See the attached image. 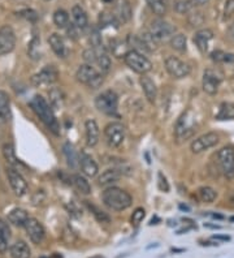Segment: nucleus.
Listing matches in <instances>:
<instances>
[{
  "mask_svg": "<svg viewBox=\"0 0 234 258\" xmlns=\"http://www.w3.org/2000/svg\"><path fill=\"white\" fill-rule=\"evenodd\" d=\"M39 44H41V42H39L38 38H34V39L31 41L30 46H29V56H30L31 59H34V60L41 59V55H39V51H38Z\"/></svg>",
  "mask_w": 234,
  "mask_h": 258,
  "instance_id": "a18cd8bd",
  "label": "nucleus"
},
{
  "mask_svg": "<svg viewBox=\"0 0 234 258\" xmlns=\"http://www.w3.org/2000/svg\"><path fill=\"white\" fill-rule=\"evenodd\" d=\"M11 240V228L4 219L0 218V254L8 250V245H10Z\"/></svg>",
  "mask_w": 234,
  "mask_h": 258,
  "instance_id": "c85d7f7f",
  "label": "nucleus"
},
{
  "mask_svg": "<svg viewBox=\"0 0 234 258\" xmlns=\"http://www.w3.org/2000/svg\"><path fill=\"white\" fill-rule=\"evenodd\" d=\"M85 129H86V144H88V146H90V148L97 146L98 142H99V136H100L99 126H98L97 121L93 119L86 120V123H85Z\"/></svg>",
  "mask_w": 234,
  "mask_h": 258,
  "instance_id": "6ab92c4d",
  "label": "nucleus"
},
{
  "mask_svg": "<svg viewBox=\"0 0 234 258\" xmlns=\"http://www.w3.org/2000/svg\"><path fill=\"white\" fill-rule=\"evenodd\" d=\"M217 163L224 176L234 177V146H225L217 153Z\"/></svg>",
  "mask_w": 234,
  "mask_h": 258,
  "instance_id": "6e6552de",
  "label": "nucleus"
},
{
  "mask_svg": "<svg viewBox=\"0 0 234 258\" xmlns=\"http://www.w3.org/2000/svg\"><path fill=\"white\" fill-rule=\"evenodd\" d=\"M81 168L82 172L89 177L97 176L98 172H99V167L98 163L94 161V158L89 154H82L81 155Z\"/></svg>",
  "mask_w": 234,
  "mask_h": 258,
  "instance_id": "4be33fe9",
  "label": "nucleus"
},
{
  "mask_svg": "<svg viewBox=\"0 0 234 258\" xmlns=\"http://www.w3.org/2000/svg\"><path fill=\"white\" fill-rule=\"evenodd\" d=\"M230 34L233 35V38H234V22L231 24V26H230Z\"/></svg>",
  "mask_w": 234,
  "mask_h": 258,
  "instance_id": "5fc2aeb1",
  "label": "nucleus"
},
{
  "mask_svg": "<svg viewBox=\"0 0 234 258\" xmlns=\"http://www.w3.org/2000/svg\"><path fill=\"white\" fill-rule=\"evenodd\" d=\"M195 0H181V2H177L175 6L176 11H177L178 13H181V15H184V13H190L191 11L194 10V7H195Z\"/></svg>",
  "mask_w": 234,
  "mask_h": 258,
  "instance_id": "ea45409f",
  "label": "nucleus"
},
{
  "mask_svg": "<svg viewBox=\"0 0 234 258\" xmlns=\"http://www.w3.org/2000/svg\"><path fill=\"white\" fill-rule=\"evenodd\" d=\"M3 155L6 158V161L8 162L10 166H12L13 168H19V167H22L24 164L19 161V158L16 157V150H15V146L12 144H6L3 146Z\"/></svg>",
  "mask_w": 234,
  "mask_h": 258,
  "instance_id": "7c9ffc66",
  "label": "nucleus"
},
{
  "mask_svg": "<svg viewBox=\"0 0 234 258\" xmlns=\"http://www.w3.org/2000/svg\"><path fill=\"white\" fill-rule=\"evenodd\" d=\"M11 117H12V113H11L10 97L6 92L0 90V123L10 121Z\"/></svg>",
  "mask_w": 234,
  "mask_h": 258,
  "instance_id": "cd10ccee",
  "label": "nucleus"
},
{
  "mask_svg": "<svg viewBox=\"0 0 234 258\" xmlns=\"http://www.w3.org/2000/svg\"><path fill=\"white\" fill-rule=\"evenodd\" d=\"M72 184L74 185V188L77 189L78 192L81 193V195L88 196L91 193L90 183H89L86 177L82 176V175H80V173H75V175H73Z\"/></svg>",
  "mask_w": 234,
  "mask_h": 258,
  "instance_id": "2f4dec72",
  "label": "nucleus"
},
{
  "mask_svg": "<svg viewBox=\"0 0 234 258\" xmlns=\"http://www.w3.org/2000/svg\"><path fill=\"white\" fill-rule=\"evenodd\" d=\"M94 50H95V52H97V64L100 68V71L104 73L109 72L112 63H111V59H109L108 54H107L106 48L100 47V48H94Z\"/></svg>",
  "mask_w": 234,
  "mask_h": 258,
  "instance_id": "c756f323",
  "label": "nucleus"
},
{
  "mask_svg": "<svg viewBox=\"0 0 234 258\" xmlns=\"http://www.w3.org/2000/svg\"><path fill=\"white\" fill-rule=\"evenodd\" d=\"M213 218H217V219H222V215H218V214H213Z\"/></svg>",
  "mask_w": 234,
  "mask_h": 258,
  "instance_id": "4d7b16f0",
  "label": "nucleus"
},
{
  "mask_svg": "<svg viewBox=\"0 0 234 258\" xmlns=\"http://www.w3.org/2000/svg\"><path fill=\"white\" fill-rule=\"evenodd\" d=\"M211 59L216 63H233L234 61V55L224 52V51L216 50L211 52Z\"/></svg>",
  "mask_w": 234,
  "mask_h": 258,
  "instance_id": "58836bf2",
  "label": "nucleus"
},
{
  "mask_svg": "<svg viewBox=\"0 0 234 258\" xmlns=\"http://www.w3.org/2000/svg\"><path fill=\"white\" fill-rule=\"evenodd\" d=\"M176 28L168 21L162 19L153 20L150 25V33L155 37L158 42L159 41H167V39H172V37L175 35Z\"/></svg>",
  "mask_w": 234,
  "mask_h": 258,
  "instance_id": "1a4fd4ad",
  "label": "nucleus"
},
{
  "mask_svg": "<svg viewBox=\"0 0 234 258\" xmlns=\"http://www.w3.org/2000/svg\"><path fill=\"white\" fill-rule=\"evenodd\" d=\"M50 104L53 110H60L64 104V94L60 89L52 88L50 90Z\"/></svg>",
  "mask_w": 234,
  "mask_h": 258,
  "instance_id": "72a5a7b5",
  "label": "nucleus"
},
{
  "mask_svg": "<svg viewBox=\"0 0 234 258\" xmlns=\"http://www.w3.org/2000/svg\"><path fill=\"white\" fill-rule=\"evenodd\" d=\"M53 22L55 25L60 29H66L69 26V15L66 11L64 10H57L53 13Z\"/></svg>",
  "mask_w": 234,
  "mask_h": 258,
  "instance_id": "f704fd0d",
  "label": "nucleus"
},
{
  "mask_svg": "<svg viewBox=\"0 0 234 258\" xmlns=\"http://www.w3.org/2000/svg\"><path fill=\"white\" fill-rule=\"evenodd\" d=\"M222 79L221 76L215 72L213 70H207L204 71L203 75V90L208 95H215L218 92L220 84H221Z\"/></svg>",
  "mask_w": 234,
  "mask_h": 258,
  "instance_id": "2eb2a0df",
  "label": "nucleus"
},
{
  "mask_svg": "<svg viewBox=\"0 0 234 258\" xmlns=\"http://www.w3.org/2000/svg\"><path fill=\"white\" fill-rule=\"evenodd\" d=\"M198 196H199L200 201L207 202V204H211L216 200L217 197V193L213 188L211 186H202V188L198 189Z\"/></svg>",
  "mask_w": 234,
  "mask_h": 258,
  "instance_id": "c9c22d12",
  "label": "nucleus"
},
{
  "mask_svg": "<svg viewBox=\"0 0 234 258\" xmlns=\"http://www.w3.org/2000/svg\"><path fill=\"white\" fill-rule=\"evenodd\" d=\"M180 208L184 209V210H189V208H187V206H184V205H180Z\"/></svg>",
  "mask_w": 234,
  "mask_h": 258,
  "instance_id": "bf43d9fd",
  "label": "nucleus"
},
{
  "mask_svg": "<svg viewBox=\"0 0 234 258\" xmlns=\"http://www.w3.org/2000/svg\"><path fill=\"white\" fill-rule=\"evenodd\" d=\"M124 61L131 71H134L139 75H146L152 70V63L147 59L146 55L140 54L134 50H129L125 54Z\"/></svg>",
  "mask_w": 234,
  "mask_h": 258,
  "instance_id": "39448f33",
  "label": "nucleus"
},
{
  "mask_svg": "<svg viewBox=\"0 0 234 258\" xmlns=\"http://www.w3.org/2000/svg\"><path fill=\"white\" fill-rule=\"evenodd\" d=\"M204 227L207 228H212V230H220L221 226H218V224H209V223H204Z\"/></svg>",
  "mask_w": 234,
  "mask_h": 258,
  "instance_id": "864d4df0",
  "label": "nucleus"
},
{
  "mask_svg": "<svg viewBox=\"0 0 234 258\" xmlns=\"http://www.w3.org/2000/svg\"><path fill=\"white\" fill-rule=\"evenodd\" d=\"M7 176H8V180H10V184L12 186L13 192H15L16 196L19 197H22L28 193V184H26L25 179L22 177L21 173L19 172V170H16L13 167L8 168L7 170Z\"/></svg>",
  "mask_w": 234,
  "mask_h": 258,
  "instance_id": "4468645a",
  "label": "nucleus"
},
{
  "mask_svg": "<svg viewBox=\"0 0 234 258\" xmlns=\"http://www.w3.org/2000/svg\"><path fill=\"white\" fill-rule=\"evenodd\" d=\"M217 120H233L234 119V104L230 102H224L220 106L217 115H216Z\"/></svg>",
  "mask_w": 234,
  "mask_h": 258,
  "instance_id": "473e14b6",
  "label": "nucleus"
},
{
  "mask_svg": "<svg viewBox=\"0 0 234 258\" xmlns=\"http://www.w3.org/2000/svg\"><path fill=\"white\" fill-rule=\"evenodd\" d=\"M41 258H46V257H41Z\"/></svg>",
  "mask_w": 234,
  "mask_h": 258,
  "instance_id": "0e129e2a",
  "label": "nucleus"
},
{
  "mask_svg": "<svg viewBox=\"0 0 234 258\" xmlns=\"http://www.w3.org/2000/svg\"><path fill=\"white\" fill-rule=\"evenodd\" d=\"M59 79V72L53 66H46L43 70H41L38 73H35L31 77V84L34 86H47L52 85Z\"/></svg>",
  "mask_w": 234,
  "mask_h": 258,
  "instance_id": "9b49d317",
  "label": "nucleus"
},
{
  "mask_svg": "<svg viewBox=\"0 0 234 258\" xmlns=\"http://www.w3.org/2000/svg\"><path fill=\"white\" fill-rule=\"evenodd\" d=\"M139 81L140 86H142V90H143L144 95L147 98V101L153 103L156 101V97H158V88H156L155 82L146 75H142Z\"/></svg>",
  "mask_w": 234,
  "mask_h": 258,
  "instance_id": "aec40b11",
  "label": "nucleus"
},
{
  "mask_svg": "<svg viewBox=\"0 0 234 258\" xmlns=\"http://www.w3.org/2000/svg\"><path fill=\"white\" fill-rule=\"evenodd\" d=\"M52 258H62V257L59 254V253H55V254L52 255Z\"/></svg>",
  "mask_w": 234,
  "mask_h": 258,
  "instance_id": "13d9d810",
  "label": "nucleus"
},
{
  "mask_svg": "<svg viewBox=\"0 0 234 258\" xmlns=\"http://www.w3.org/2000/svg\"><path fill=\"white\" fill-rule=\"evenodd\" d=\"M122 173L117 168H109L104 171L99 177H98V183L102 186H111L113 183L119 181Z\"/></svg>",
  "mask_w": 234,
  "mask_h": 258,
  "instance_id": "bb28decb",
  "label": "nucleus"
},
{
  "mask_svg": "<svg viewBox=\"0 0 234 258\" xmlns=\"http://www.w3.org/2000/svg\"><path fill=\"white\" fill-rule=\"evenodd\" d=\"M25 230L28 233L29 239L34 244H41L44 240L46 236V231H44V227L41 222L35 219V218H29V221L25 224Z\"/></svg>",
  "mask_w": 234,
  "mask_h": 258,
  "instance_id": "dca6fc26",
  "label": "nucleus"
},
{
  "mask_svg": "<svg viewBox=\"0 0 234 258\" xmlns=\"http://www.w3.org/2000/svg\"><path fill=\"white\" fill-rule=\"evenodd\" d=\"M86 202H88V201H86ZM88 206H89V208H90V210L93 211V214L95 215V218H97V219L100 222V223H109V221H111V219H109V217L106 214V213H104V211L99 210V209H98L97 206H94V205H90V204H89V202H88Z\"/></svg>",
  "mask_w": 234,
  "mask_h": 258,
  "instance_id": "c03bdc74",
  "label": "nucleus"
},
{
  "mask_svg": "<svg viewBox=\"0 0 234 258\" xmlns=\"http://www.w3.org/2000/svg\"><path fill=\"white\" fill-rule=\"evenodd\" d=\"M16 34L13 29L8 25L0 28V56L10 54L15 50Z\"/></svg>",
  "mask_w": 234,
  "mask_h": 258,
  "instance_id": "ddd939ff",
  "label": "nucleus"
},
{
  "mask_svg": "<svg viewBox=\"0 0 234 258\" xmlns=\"http://www.w3.org/2000/svg\"><path fill=\"white\" fill-rule=\"evenodd\" d=\"M103 204L107 208L115 211L126 210L133 204V199L126 190L117 186H108L102 195Z\"/></svg>",
  "mask_w": 234,
  "mask_h": 258,
  "instance_id": "f03ea898",
  "label": "nucleus"
},
{
  "mask_svg": "<svg viewBox=\"0 0 234 258\" xmlns=\"http://www.w3.org/2000/svg\"><path fill=\"white\" fill-rule=\"evenodd\" d=\"M104 2H106V3H111L112 0H104Z\"/></svg>",
  "mask_w": 234,
  "mask_h": 258,
  "instance_id": "052dcab7",
  "label": "nucleus"
},
{
  "mask_svg": "<svg viewBox=\"0 0 234 258\" xmlns=\"http://www.w3.org/2000/svg\"><path fill=\"white\" fill-rule=\"evenodd\" d=\"M213 240H220V241H230V236L228 235H213Z\"/></svg>",
  "mask_w": 234,
  "mask_h": 258,
  "instance_id": "603ef678",
  "label": "nucleus"
},
{
  "mask_svg": "<svg viewBox=\"0 0 234 258\" xmlns=\"http://www.w3.org/2000/svg\"><path fill=\"white\" fill-rule=\"evenodd\" d=\"M48 43H50L53 52H55L59 57L64 59V57L68 56V50H66V46L65 43H64V39H62L57 33H52V34L48 37Z\"/></svg>",
  "mask_w": 234,
  "mask_h": 258,
  "instance_id": "412c9836",
  "label": "nucleus"
},
{
  "mask_svg": "<svg viewBox=\"0 0 234 258\" xmlns=\"http://www.w3.org/2000/svg\"><path fill=\"white\" fill-rule=\"evenodd\" d=\"M144 217H146V210H144L143 208H137L133 211V214H131V224L134 227L139 226V224L143 222Z\"/></svg>",
  "mask_w": 234,
  "mask_h": 258,
  "instance_id": "37998d69",
  "label": "nucleus"
},
{
  "mask_svg": "<svg viewBox=\"0 0 234 258\" xmlns=\"http://www.w3.org/2000/svg\"><path fill=\"white\" fill-rule=\"evenodd\" d=\"M166 70L173 79H185L190 75L191 68L190 66L181 59H178L176 56H168L166 59Z\"/></svg>",
  "mask_w": 234,
  "mask_h": 258,
  "instance_id": "9d476101",
  "label": "nucleus"
},
{
  "mask_svg": "<svg viewBox=\"0 0 234 258\" xmlns=\"http://www.w3.org/2000/svg\"><path fill=\"white\" fill-rule=\"evenodd\" d=\"M204 22V17H203L202 12H194L191 11V13L189 15V24L194 28H197V26H200Z\"/></svg>",
  "mask_w": 234,
  "mask_h": 258,
  "instance_id": "49530a36",
  "label": "nucleus"
},
{
  "mask_svg": "<svg viewBox=\"0 0 234 258\" xmlns=\"http://www.w3.org/2000/svg\"><path fill=\"white\" fill-rule=\"evenodd\" d=\"M90 43L93 48H100L103 47V43H102V34L98 30L97 28L91 29L90 33Z\"/></svg>",
  "mask_w": 234,
  "mask_h": 258,
  "instance_id": "79ce46f5",
  "label": "nucleus"
},
{
  "mask_svg": "<svg viewBox=\"0 0 234 258\" xmlns=\"http://www.w3.org/2000/svg\"><path fill=\"white\" fill-rule=\"evenodd\" d=\"M62 151H64V155H65L68 166L70 167V168H73V170L78 168V166L81 164V159L78 157V153L75 151L74 146H73L70 142H65L64 146H62Z\"/></svg>",
  "mask_w": 234,
  "mask_h": 258,
  "instance_id": "b1692460",
  "label": "nucleus"
},
{
  "mask_svg": "<svg viewBox=\"0 0 234 258\" xmlns=\"http://www.w3.org/2000/svg\"><path fill=\"white\" fill-rule=\"evenodd\" d=\"M171 46L172 48H175L178 52H185L187 47V41L186 37L184 34H176L172 37L171 39Z\"/></svg>",
  "mask_w": 234,
  "mask_h": 258,
  "instance_id": "4c0bfd02",
  "label": "nucleus"
},
{
  "mask_svg": "<svg viewBox=\"0 0 234 258\" xmlns=\"http://www.w3.org/2000/svg\"><path fill=\"white\" fill-rule=\"evenodd\" d=\"M8 221L16 227H25L26 222L29 221L28 211L21 208H16L10 211L8 214Z\"/></svg>",
  "mask_w": 234,
  "mask_h": 258,
  "instance_id": "393cba45",
  "label": "nucleus"
},
{
  "mask_svg": "<svg viewBox=\"0 0 234 258\" xmlns=\"http://www.w3.org/2000/svg\"><path fill=\"white\" fill-rule=\"evenodd\" d=\"M155 15L163 17L167 13V6L163 0H144Z\"/></svg>",
  "mask_w": 234,
  "mask_h": 258,
  "instance_id": "e433bc0d",
  "label": "nucleus"
},
{
  "mask_svg": "<svg viewBox=\"0 0 234 258\" xmlns=\"http://www.w3.org/2000/svg\"><path fill=\"white\" fill-rule=\"evenodd\" d=\"M95 107L106 115H116L119 107V97L113 90H106L97 97Z\"/></svg>",
  "mask_w": 234,
  "mask_h": 258,
  "instance_id": "423d86ee",
  "label": "nucleus"
},
{
  "mask_svg": "<svg viewBox=\"0 0 234 258\" xmlns=\"http://www.w3.org/2000/svg\"><path fill=\"white\" fill-rule=\"evenodd\" d=\"M20 16L25 17L26 20H30V21H35V20H37V13H35L34 11H31V10L22 11V12L20 13Z\"/></svg>",
  "mask_w": 234,
  "mask_h": 258,
  "instance_id": "3c124183",
  "label": "nucleus"
},
{
  "mask_svg": "<svg viewBox=\"0 0 234 258\" xmlns=\"http://www.w3.org/2000/svg\"><path fill=\"white\" fill-rule=\"evenodd\" d=\"M218 141H220V139H218L217 133L208 132L206 133V135H202L200 137L194 140V141L191 142L190 149L193 153L199 154V153H203V151L208 150V149L217 145Z\"/></svg>",
  "mask_w": 234,
  "mask_h": 258,
  "instance_id": "f8f14e48",
  "label": "nucleus"
},
{
  "mask_svg": "<svg viewBox=\"0 0 234 258\" xmlns=\"http://www.w3.org/2000/svg\"><path fill=\"white\" fill-rule=\"evenodd\" d=\"M234 13V0H226V4H225L224 8V17L228 19Z\"/></svg>",
  "mask_w": 234,
  "mask_h": 258,
  "instance_id": "8fccbe9b",
  "label": "nucleus"
},
{
  "mask_svg": "<svg viewBox=\"0 0 234 258\" xmlns=\"http://www.w3.org/2000/svg\"><path fill=\"white\" fill-rule=\"evenodd\" d=\"M213 39V33L209 29H202L199 32L195 33L194 35V43L197 44L198 50L202 54H207L209 48V43Z\"/></svg>",
  "mask_w": 234,
  "mask_h": 258,
  "instance_id": "a211bd4d",
  "label": "nucleus"
},
{
  "mask_svg": "<svg viewBox=\"0 0 234 258\" xmlns=\"http://www.w3.org/2000/svg\"><path fill=\"white\" fill-rule=\"evenodd\" d=\"M75 77H77L78 82H81V84L91 89H98L99 86H102L104 81L103 75L98 72L93 66H89V64L80 66L77 73H75Z\"/></svg>",
  "mask_w": 234,
  "mask_h": 258,
  "instance_id": "20e7f679",
  "label": "nucleus"
},
{
  "mask_svg": "<svg viewBox=\"0 0 234 258\" xmlns=\"http://www.w3.org/2000/svg\"><path fill=\"white\" fill-rule=\"evenodd\" d=\"M113 15L119 24H126L131 19V7L128 0H115Z\"/></svg>",
  "mask_w": 234,
  "mask_h": 258,
  "instance_id": "f3484780",
  "label": "nucleus"
},
{
  "mask_svg": "<svg viewBox=\"0 0 234 258\" xmlns=\"http://www.w3.org/2000/svg\"><path fill=\"white\" fill-rule=\"evenodd\" d=\"M72 17H73V24L77 26L80 30H85L89 25V19L86 11L82 8L81 6H74L72 8Z\"/></svg>",
  "mask_w": 234,
  "mask_h": 258,
  "instance_id": "5701e85b",
  "label": "nucleus"
},
{
  "mask_svg": "<svg viewBox=\"0 0 234 258\" xmlns=\"http://www.w3.org/2000/svg\"><path fill=\"white\" fill-rule=\"evenodd\" d=\"M46 2H51V0H46Z\"/></svg>",
  "mask_w": 234,
  "mask_h": 258,
  "instance_id": "e2e57ef3",
  "label": "nucleus"
},
{
  "mask_svg": "<svg viewBox=\"0 0 234 258\" xmlns=\"http://www.w3.org/2000/svg\"><path fill=\"white\" fill-rule=\"evenodd\" d=\"M31 110L34 111V113L41 119L42 123L50 129L53 135H60V125L57 123L55 113H53V108L51 107V104L44 99L42 95H34L30 101Z\"/></svg>",
  "mask_w": 234,
  "mask_h": 258,
  "instance_id": "f257e3e1",
  "label": "nucleus"
},
{
  "mask_svg": "<svg viewBox=\"0 0 234 258\" xmlns=\"http://www.w3.org/2000/svg\"><path fill=\"white\" fill-rule=\"evenodd\" d=\"M140 38H142L143 43L146 44L148 52H152V51H155L156 48H158V46H156V44H158V41H156L155 37H153L150 32H144L143 34L140 35Z\"/></svg>",
  "mask_w": 234,
  "mask_h": 258,
  "instance_id": "a19ab883",
  "label": "nucleus"
},
{
  "mask_svg": "<svg viewBox=\"0 0 234 258\" xmlns=\"http://www.w3.org/2000/svg\"><path fill=\"white\" fill-rule=\"evenodd\" d=\"M230 222H234V215L233 217H230Z\"/></svg>",
  "mask_w": 234,
  "mask_h": 258,
  "instance_id": "680f3d73",
  "label": "nucleus"
},
{
  "mask_svg": "<svg viewBox=\"0 0 234 258\" xmlns=\"http://www.w3.org/2000/svg\"><path fill=\"white\" fill-rule=\"evenodd\" d=\"M158 186L162 192H169V184L167 181V177L162 172L158 173Z\"/></svg>",
  "mask_w": 234,
  "mask_h": 258,
  "instance_id": "09e8293b",
  "label": "nucleus"
},
{
  "mask_svg": "<svg viewBox=\"0 0 234 258\" xmlns=\"http://www.w3.org/2000/svg\"><path fill=\"white\" fill-rule=\"evenodd\" d=\"M125 126L119 121H112L104 128V137L111 148H120L125 141Z\"/></svg>",
  "mask_w": 234,
  "mask_h": 258,
  "instance_id": "0eeeda50",
  "label": "nucleus"
},
{
  "mask_svg": "<svg viewBox=\"0 0 234 258\" xmlns=\"http://www.w3.org/2000/svg\"><path fill=\"white\" fill-rule=\"evenodd\" d=\"M195 2H197V3H199V4H204V3H207L208 0H195Z\"/></svg>",
  "mask_w": 234,
  "mask_h": 258,
  "instance_id": "6e6d98bb",
  "label": "nucleus"
},
{
  "mask_svg": "<svg viewBox=\"0 0 234 258\" xmlns=\"http://www.w3.org/2000/svg\"><path fill=\"white\" fill-rule=\"evenodd\" d=\"M82 56H84V60L86 61V64H89V66L97 64V52H95V50H94L93 47L85 50Z\"/></svg>",
  "mask_w": 234,
  "mask_h": 258,
  "instance_id": "de8ad7c7",
  "label": "nucleus"
},
{
  "mask_svg": "<svg viewBox=\"0 0 234 258\" xmlns=\"http://www.w3.org/2000/svg\"><path fill=\"white\" fill-rule=\"evenodd\" d=\"M11 257L12 258H30L31 250L29 245L24 240H17L15 244H12L10 249Z\"/></svg>",
  "mask_w": 234,
  "mask_h": 258,
  "instance_id": "a878e982",
  "label": "nucleus"
},
{
  "mask_svg": "<svg viewBox=\"0 0 234 258\" xmlns=\"http://www.w3.org/2000/svg\"><path fill=\"white\" fill-rule=\"evenodd\" d=\"M197 131V121L190 110L185 111L181 116L178 117L175 126V136L178 142H184L193 137Z\"/></svg>",
  "mask_w": 234,
  "mask_h": 258,
  "instance_id": "7ed1b4c3",
  "label": "nucleus"
}]
</instances>
